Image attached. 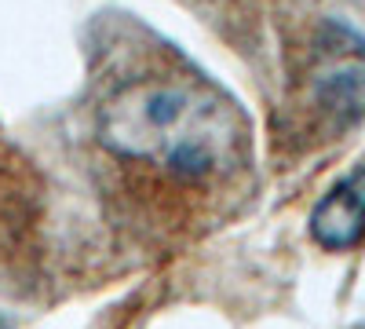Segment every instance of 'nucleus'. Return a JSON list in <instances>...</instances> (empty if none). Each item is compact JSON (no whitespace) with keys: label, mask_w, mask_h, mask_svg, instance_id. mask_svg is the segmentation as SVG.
<instances>
[{"label":"nucleus","mask_w":365,"mask_h":329,"mask_svg":"<svg viewBox=\"0 0 365 329\" xmlns=\"http://www.w3.org/2000/svg\"><path fill=\"white\" fill-rule=\"evenodd\" d=\"M311 234L325 249H351L365 234V165L340 179L311 216Z\"/></svg>","instance_id":"7ed1b4c3"},{"label":"nucleus","mask_w":365,"mask_h":329,"mask_svg":"<svg viewBox=\"0 0 365 329\" xmlns=\"http://www.w3.org/2000/svg\"><path fill=\"white\" fill-rule=\"evenodd\" d=\"M344 41L325 44L314 66V99L325 113L351 125L365 117V44L340 34Z\"/></svg>","instance_id":"f03ea898"},{"label":"nucleus","mask_w":365,"mask_h":329,"mask_svg":"<svg viewBox=\"0 0 365 329\" xmlns=\"http://www.w3.org/2000/svg\"><path fill=\"white\" fill-rule=\"evenodd\" d=\"M99 143L117 158L154 161L175 176L234 165L241 121L230 103L179 81H132L99 106Z\"/></svg>","instance_id":"f257e3e1"}]
</instances>
